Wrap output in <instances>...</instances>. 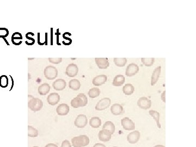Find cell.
<instances>
[{"label":"cell","instance_id":"6da1fadb","mask_svg":"<svg viewBox=\"0 0 196 147\" xmlns=\"http://www.w3.org/2000/svg\"><path fill=\"white\" fill-rule=\"evenodd\" d=\"M71 143L74 147H84L89 144V138L84 135L76 136L71 139Z\"/></svg>","mask_w":196,"mask_h":147},{"label":"cell","instance_id":"7a4b0ae2","mask_svg":"<svg viewBox=\"0 0 196 147\" xmlns=\"http://www.w3.org/2000/svg\"><path fill=\"white\" fill-rule=\"evenodd\" d=\"M28 107L33 112H37L41 110L43 107V102L39 98H33L28 102Z\"/></svg>","mask_w":196,"mask_h":147},{"label":"cell","instance_id":"3957f363","mask_svg":"<svg viewBox=\"0 0 196 147\" xmlns=\"http://www.w3.org/2000/svg\"><path fill=\"white\" fill-rule=\"evenodd\" d=\"M44 74L46 79L53 80L57 77L58 70L55 66L48 65L44 69Z\"/></svg>","mask_w":196,"mask_h":147},{"label":"cell","instance_id":"277c9868","mask_svg":"<svg viewBox=\"0 0 196 147\" xmlns=\"http://www.w3.org/2000/svg\"><path fill=\"white\" fill-rule=\"evenodd\" d=\"M111 104V100L109 98H104L100 100L96 104L95 108L97 111H103L107 108Z\"/></svg>","mask_w":196,"mask_h":147},{"label":"cell","instance_id":"5b68a950","mask_svg":"<svg viewBox=\"0 0 196 147\" xmlns=\"http://www.w3.org/2000/svg\"><path fill=\"white\" fill-rule=\"evenodd\" d=\"M121 124L125 130L131 131L135 129V123L128 117H124L121 120Z\"/></svg>","mask_w":196,"mask_h":147},{"label":"cell","instance_id":"8992f818","mask_svg":"<svg viewBox=\"0 0 196 147\" xmlns=\"http://www.w3.org/2000/svg\"><path fill=\"white\" fill-rule=\"evenodd\" d=\"M137 105L141 109L148 110L151 107V101L146 97H141L137 101Z\"/></svg>","mask_w":196,"mask_h":147},{"label":"cell","instance_id":"52a82bcc","mask_svg":"<svg viewBox=\"0 0 196 147\" xmlns=\"http://www.w3.org/2000/svg\"><path fill=\"white\" fill-rule=\"evenodd\" d=\"M78 72V68L76 64L71 63L69 64L66 68L65 74L68 77H73L77 75Z\"/></svg>","mask_w":196,"mask_h":147},{"label":"cell","instance_id":"ba28073f","mask_svg":"<svg viewBox=\"0 0 196 147\" xmlns=\"http://www.w3.org/2000/svg\"><path fill=\"white\" fill-rule=\"evenodd\" d=\"M88 123V119L84 114H80L77 116L75 120V125L78 128H83Z\"/></svg>","mask_w":196,"mask_h":147},{"label":"cell","instance_id":"9c48e42d","mask_svg":"<svg viewBox=\"0 0 196 147\" xmlns=\"http://www.w3.org/2000/svg\"><path fill=\"white\" fill-rule=\"evenodd\" d=\"M141 138V133L138 131L135 130L130 132L127 136V141L130 144H136Z\"/></svg>","mask_w":196,"mask_h":147},{"label":"cell","instance_id":"30bf717a","mask_svg":"<svg viewBox=\"0 0 196 147\" xmlns=\"http://www.w3.org/2000/svg\"><path fill=\"white\" fill-rule=\"evenodd\" d=\"M139 68L138 65L135 63H131L127 66L125 71V75L128 77H131L136 75L139 71Z\"/></svg>","mask_w":196,"mask_h":147},{"label":"cell","instance_id":"8fae6325","mask_svg":"<svg viewBox=\"0 0 196 147\" xmlns=\"http://www.w3.org/2000/svg\"><path fill=\"white\" fill-rule=\"evenodd\" d=\"M98 137L99 140L100 141L102 142H108L110 141L111 137H112V134L109 131L105 130V129H102L100 131L98 134Z\"/></svg>","mask_w":196,"mask_h":147},{"label":"cell","instance_id":"7c38bea8","mask_svg":"<svg viewBox=\"0 0 196 147\" xmlns=\"http://www.w3.org/2000/svg\"><path fill=\"white\" fill-rule=\"evenodd\" d=\"M95 61L100 69H106L110 66V63L107 58H95Z\"/></svg>","mask_w":196,"mask_h":147},{"label":"cell","instance_id":"4fadbf2b","mask_svg":"<svg viewBox=\"0 0 196 147\" xmlns=\"http://www.w3.org/2000/svg\"><path fill=\"white\" fill-rule=\"evenodd\" d=\"M60 101V96L57 93H52L48 95L47 101L50 105L54 106Z\"/></svg>","mask_w":196,"mask_h":147},{"label":"cell","instance_id":"5bb4252c","mask_svg":"<svg viewBox=\"0 0 196 147\" xmlns=\"http://www.w3.org/2000/svg\"><path fill=\"white\" fill-rule=\"evenodd\" d=\"M70 108L68 105L66 104H61L58 106L56 108V112L59 116H66L69 113Z\"/></svg>","mask_w":196,"mask_h":147},{"label":"cell","instance_id":"9a60e30c","mask_svg":"<svg viewBox=\"0 0 196 147\" xmlns=\"http://www.w3.org/2000/svg\"><path fill=\"white\" fill-rule=\"evenodd\" d=\"M66 86V81L64 79H62V78L57 79L56 81L53 82V84H52V86H53L54 89L58 90V91H61V90L65 89Z\"/></svg>","mask_w":196,"mask_h":147},{"label":"cell","instance_id":"2e32d148","mask_svg":"<svg viewBox=\"0 0 196 147\" xmlns=\"http://www.w3.org/2000/svg\"><path fill=\"white\" fill-rule=\"evenodd\" d=\"M161 71V66H157L154 70L151 77V86H153L158 81Z\"/></svg>","mask_w":196,"mask_h":147},{"label":"cell","instance_id":"e0dca14e","mask_svg":"<svg viewBox=\"0 0 196 147\" xmlns=\"http://www.w3.org/2000/svg\"><path fill=\"white\" fill-rule=\"evenodd\" d=\"M107 80V77L105 75H99L95 77L92 81V83L95 86H100L105 84Z\"/></svg>","mask_w":196,"mask_h":147},{"label":"cell","instance_id":"ac0fdd59","mask_svg":"<svg viewBox=\"0 0 196 147\" xmlns=\"http://www.w3.org/2000/svg\"><path fill=\"white\" fill-rule=\"evenodd\" d=\"M111 112L114 116H119L124 112V108L119 104H114L111 107Z\"/></svg>","mask_w":196,"mask_h":147},{"label":"cell","instance_id":"d6986e66","mask_svg":"<svg viewBox=\"0 0 196 147\" xmlns=\"http://www.w3.org/2000/svg\"><path fill=\"white\" fill-rule=\"evenodd\" d=\"M50 90V86L47 83H44L41 84L38 88V92L40 95H46L49 93Z\"/></svg>","mask_w":196,"mask_h":147},{"label":"cell","instance_id":"ffe728a7","mask_svg":"<svg viewBox=\"0 0 196 147\" xmlns=\"http://www.w3.org/2000/svg\"><path fill=\"white\" fill-rule=\"evenodd\" d=\"M23 36L19 32H15L12 35V42L15 45H19L22 43Z\"/></svg>","mask_w":196,"mask_h":147},{"label":"cell","instance_id":"44dd1931","mask_svg":"<svg viewBox=\"0 0 196 147\" xmlns=\"http://www.w3.org/2000/svg\"><path fill=\"white\" fill-rule=\"evenodd\" d=\"M125 77L122 75H118L116 76L114 78L112 84L115 87H119L122 86L125 82Z\"/></svg>","mask_w":196,"mask_h":147},{"label":"cell","instance_id":"7402d4cb","mask_svg":"<svg viewBox=\"0 0 196 147\" xmlns=\"http://www.w3.org/2000/svg\"><path fill=\"white\" fill-rule=\"evenodd\" d=\"M90 126L93 128H98L101 125V120L100 118L98 117H93L91 118L89 120Z\"/></svg>","mask_w":196,"mask_h":147},{"label":"cell","instance_id":"603a6c76","mask_svg":"<svg viewBox=\"0 0 196 147\" xmlns=\"http://www.w3.org/2000/svg\"><path fill=\"white\" fill-rule=\"evenodd\" d=\"M123 91L125 95H130L134 93L135 91V87L132 84L127 83L123 87Z\"/></svg>","mask_w":196,"mask_h":147},{"label":"cell","instance_id":"cb8c5ba5","mask_svg":"<svg viewBox=\"0 0 196 147\" xmlns=\"http://www.w3.org/2000/svg\"><path fill=\"white\" fill-rule=\"evenodd\" d=\"M69 87L73 90H78L81 87V83L77 79H72L69 82Z\"/></svg>","mask_w":196,"mask_h":147},{"label":"cell","instance_id":"d4e9b609","mask_svg":"<svg viewBox=\"0 0 196 147\" xmlns=\"http://www.w3.org/2000/svg\"><path fill=\"white\" fill-rule=\"evenodd\" d=\"M149 113L155 120L157 127L159 129H161V126L160 123V113L155 110H150L149 111Z\"/></svg>","mask_w":196,"mask_h":147},{"label":"cell","instance_id":"484cf974","mask_svg":"<svg viewBox=\"0 0 196 147\" xmlns=\"http://www.w3.org/2000/svg\"><path fill=\"white\" fill-rule=\"evenodd\" d=\"M102 129H105L109 131L111 134L113 135L115 132V125L112 122L107 121L103 125Z\"/></svg>","mask_w":196,"mask_h":147},{"label":"cell","instance_id":"4316f807","mask_svg":"<svg viewBox=\"0 0 196 147\" xmlns=\"http://www.w3.org/2000/svg\"><path fill=\"white\" fill-rule=\"evenodd\" d=\"M100 94V90L99 89V88L96 87H93L91 88V89L89 90L88 93V96H89V98L93 99L97 98L98 96H99Z\"/></svg>","mask_w":196,"mask_h":147},{"label":"cell","instance_id":"83f0119b","mask_svg":"<svg viewBox=\"0 0 196 147\" xmlns=\"http://www.w3.org/2000/svg\"><path fill=\"white\" fill-rule=\"evenodd\" d=\"M71 105L75 108H77L80 107H83V103L81 99L78 97H75L71 101Z\"/></svg>","mask_w":196,"mask_h":147},{"label":"cell","instance_id":"f1b7e54d","mask_svg":"<svg viewBox=\"0 0 196 147\" xmlns=\"http://www.w3.org/2000/svg\"><path fill=\"white\" fill-rule=\"evenodd\" d=\"M38 136V131L32 126H28V136L30 137H37Z\"/></svg>","mask_w":196,"mask_h":147},{"label":"cell","instance_id":"f546056e","mask_svg":"<svg viewBox=\"0 0 196 147\" xmlns=\"http://www.w3.org/2000/svg\"><path fill=\"white\" fill-rule=\"evenodd\" d=\"M114 62L116 66L123 67L126 64L127 59L126 58H114Z\"/></svg>","mask_w":196,"mask_h":147},{"label":"cell","instance_id":"4dcf8cb0","mask_svg":"<svg viewBox=\"0 0 196 147\" xmlns=\"http://www.w3.org/2000/svg\"><path fill=\"white\" fill-rule=\"evenodd\" d=\"M9 78L7 76L3 75L0 76V87L2 88H6L8 86Z\"/></svg>","mask_w":196,"mask_h":147},{"label":"cell","instance_id":"1f68e13d","mask_svg":"<svg viewBox=\"0 0 196 147\" xmlns=\"http://www.w3.org/2000/svg\"><path fill=\"white\" fill-rule=\"evenodd\" d=\"M141 61L142 63L146 66H152L155 62L154 58H142Z\"/></svg>","mask_w":196,"mask_h":147},{"label":"cell","instance_id":"d6a6232c","mask_svg":"<svg viewBox=\"0 0 196 147\" xmlns=\"http://www.w3.org/2000/svg\"><path fill=\"white\" fill-rule=\"evenodd\" d=\"M77 97L79 98L82 100L83 103V107L86 106L88 104V99L85 94L83 93H80L77 95Z\"/></svg>","mask_w":196,"mask_h":147},{"label":"cell","instance_id":"836d02e7","mask_svg":"<svg viewBox=\"0 0 196 147\" xmlns=\"http://www.w3.org/2000/svg\"><path fill=\"white\" fill-rule=\"evenodd\" d=\"M8 35V29L6 28H0V38H6Z\"/></svg>","mask_w":196,"mask_h":147},{"label":"cell","instance_id":"e575fe53","mask_svg":"<svg viewBox=\"0 0 196 147\" xmlns=\"http://www.w3.org/2000/svg\"><path fill=\"white\" fill-rule=\"evenodd\" d=\"M49 62L50 63H53L54 64H57L62 62V58H48Z\"/></svg>","mask_w":196,"mask_h":147},{"label":"cell","instance_id":"d590c367","mask_svg":"<svg viewBox=\"0 0 196 147\" xmlns=\"http://www.w3.org/2000/svg\"><path fill=\"white\" fill-rule=\"evenodd\" d=\"M61 147H71V145L69 141L64 140L62 143Z\"/></svg>","mask_w":196,"mask_h":147},{"label":"cell","instance_id":"8d00e7d4","mask_svg":"<svg viewBox=\"0 0 196 147\" xmlns=\"http://www.w3.org/2000/svg\"><path fill=\"white\" fill-rule=\"evenodd\" d=\"M165 94H166V91L164 90L161 94V100H162V101L163 102H166V98H165Z\"/></svg>","mask_w":196,"mask_h":147},{"label":"cell","instance_id":"74e56055","mask_svg":"<svg viewBox=\"0 0 196 147\" xmlns=\"http://www.w3.org/2000/svg\"><path fill=\"white\" fill-rule=\"evenodd\" d=\"M45 147H58V146H57V144L50 143H48L46 144Z\"/></svg>","mask_w":196,"mask_h":147},{"label":"cell","instance_id":"f35d334b","mask_svg":"<svg viewBox=\"0 0 196 147\" xmlns=\"http://www.w3.org/2000/svg\"><path fill=\"white\" fill-rule=\"evenodd\" d=\"M93 147H106L104 144L102 143H96L94 145Z\"/></svg>","mask_w":196,"mask_h":147},{"label":"cell","instance_id":"ab89813d","mask_svg":"<svg viewBox=\"0 0 196 147\" xmlns=\"http://www.w3.org/2000/svg\"><path fill=\"white\" fill-rule=\"evenodd\" d=\"M10 77L11 78V80H12V86L11 87V89H10V90H11L12 89V88L13 87V86H14V80H13V78L12 77V76L11 75H10Z\"/></svg>","mask_w":196,"mask_h":147},{"label":"cell","instance_id":"60d3db41","mask_svg":"<svg viewBox=\"0 0 196 147\" xmlns=\"http://www.w3.org/2000/svg\"><path fill=\"white\" fill-rule=\"evenodd\" d=\"M59 29H58V30H57V32H56V35L57 36V44L58 45H60V44L59 43V39H58V36H59V33H58V31H59V30H58Z\"/></svg>","mask_w":196,"mask_h":147},{"label":"cell","instance_id":"b9f144b4","mask_svg":"<svg viewBox=\"0 0 196 147\" xmlns=\"http://www.w3.org/2000/svg\"><path fill=\"white\" fill-rule=\"evenodd\" d=\"M51 45H52V44H53V41H52V31H53V29H52V28H51Z\"/></svg>","mask_w":196,"mask_h":147},{"label":"cell","instance_id":"7bdbcfd3","mask_svg":"<svg viewBox=\"0 0 196 147\" xmlns=\"http://www.w3.org/2000/svg\"><path fill=\"white\" fill-rule=\"evenodd\" d=\"M154 147H165L164 146H163V145H156V146H154Z\"/></svg>","mask_w":196,"mask_h":147},{"label":"cell","instance_id":"ee69618b","mask_svg":"<svg viewBox=\"0 0 196 147\" xmlns=\"http://www.w3.org/2000/svg\"><path fill=\"white\" fill-rule=\"evenodd\" d=\"M37 147V146H34V147Z\"/></svg>","mask_w":196,"mask_h":147},{"label":"cell","instance_id":"f6af8a7d","mask_svg":"<svg viewBox=\"0 0 196 147\" xmlns=\"http://www.w3.org/2000/svg\"></svg>","mask_w":196,"mask_h":147}]
</instances>
